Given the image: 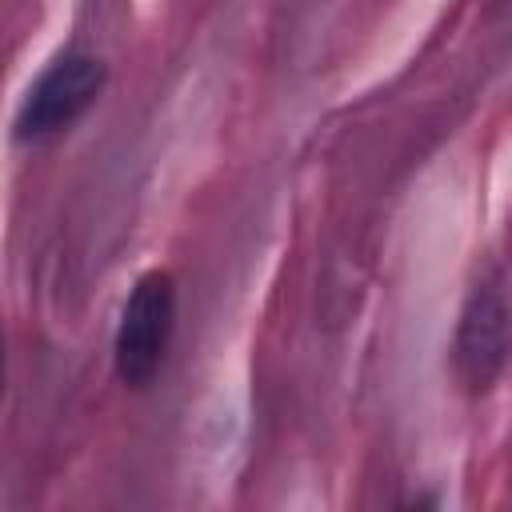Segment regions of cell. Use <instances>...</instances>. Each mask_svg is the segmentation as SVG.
Instances as JSON below:
<instances>
[{
	"label": "cell",
	"instance_id": "obj_2",
	"mask_svg": "<svg viewBox=\"0 0 512 512\" xmlns=\"http://www.w3.org/2000/svg\"><path fill=\"white\" fill-rule=\"evenodd\" d=\"M100 88H104V64L88 52H64L28 88V96L16 112V136L48 140V136L68 132L92 108Z\"/></svg>",
	"mask_w": 512,
	"mask_h": 512
},
{
	"label": "cell",
	"instance_id": "obj_3",
	"mask_svg": "<svg viewBox=\"0 0 512 512\" xmlns=\"http://www.w3.org/2000/svg\"><path fill=\"white\" fill-rule=\"evenodd\" d=\"M508 348H512V316H508L504 292L496 284H484L468 296L456 324L452 360L460 380L472 392H488L508 364Z\"/></svg>",
	"mask_w": 512,
	"mask_h": 512
},
{
	"label": "cell",
	"instance_id": "obj_1",
	"mask_svg": "<svg viewBox=\"0 0 512 512\" xmlns=\"http://www.w3.org/2000/svg\"><path fill=\"white\" fill-rule=\"evenodd\" d=\"M172 320H176V292L168 272H144L120 308L116 344H112L116 372L124 384L144 388L160 372L172 340Z\"/></svg>",
	"mask_w": 512,
	"mask_h": 512
}]
</instances>
